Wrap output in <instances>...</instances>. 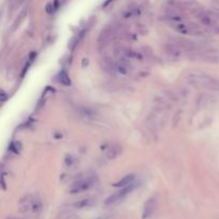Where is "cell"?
<instances>
[{"label": "cell", "instance_id": "cell-1", "mask_svg": "<svg viewBox=\"0 0 219 219\" xmlns=\"http://www.w3.org/2000/svg\"><path fill=\"white\" fill-rule=\"evenodd\" d=\"M189 84L197 88L207 89L210 91H219V80L201 71H191L186 75Z\"/></svg>", "mask_w": 219, "mask_h": 219}, {"label": "cell", "instance_id": "cell-2", "mask_svg": "<svg viewBox=\"0 0 219 219\" xmlns=\"http://www.w3.org/2000/svg\"><path fill=\"white\" fill-rule=\"evenodd\" d=\"M191 59L204 61V62L218 63L219 62V50L206 49V50H196L189 55Z\"/></svg>", "mask_w": 219, "mask_h": 219}, {"label": "cell", "instance_id": "cell-3", "mask_svg": "<svg viewBox=\"0 0 219 219\" xmlns=\"http://www.w3.org/2000/svg\"><path fill=\"white\" fill-rule=\"evenodd\" d=\"M42 200L38 196H27L23 199L20 204V212L39 213L42 210Z\"/></svg>", "mask_w": 219, "mask_h": 219}, {"label": "cell", "instance_id": "cell-4", "mask_svg": "<svg viewBox=\"0 0 219 219\" xmlns=\"http://www.w3.org/2000/svg\"><path fill=\"white\" fill-rule=\"evenodd\" d=\"M172 27L175 29L178 32L182 33V34H190V35H202L203 31L201 30L199 26L193 24H189V23H185L184 20L182 22L172 24Z\"/></svg>", "mask_w": 219, "mask_h": 219}, {"label": "cell", "instance_id": "cell-5", "mask_svg": "<svg viewBox=\"0 0 219 219\" xmlns=\"http://www.w3.org/2000/svg\"><path fill=\"white\" fill-rule=\"evenodd\" d=\"M95 180L93 178H82L80 180L76 181L72 184L71 186V191L72 193H78V192H81V191H84L87 189H89L93 184H94Z\"/></svg>", "mask_w": 219, "mask_h": 219}, {"label": "cell", "instance_id": "cell-6", "mask_svg": "<svg viewBox=\"0 0 219 219\" xmlns=\"http://www.w3.org/2000/svg\"><path fill=\"white\" fill-rule=\"evenodd\" d=\"M134 185H128V186L126 187H123V188H121L120 190L118 191V192L113 193V195H111L109 198H107L105 201V204L106 205H112V204H116V203H119L120 201H122L123 199H124L125 197H126L127 195H128L131 191H133L134 189Z\"/></svg>", "mask_w": 219, "mask_h": 219}, {"label": "cell", "instance_id": "cell-7", "mask_svg": "<svg viewBox=\"0 0 219 219\" xmlns=\"http://www.w3.org/2000/svg\"><path fill=\"white\" fill-rule=\"evenodd\" d=\"M165 52L168 55V57H170L173 60H178L183 56V54H184L183 49L178 46V44L175 41L169 42V43L166 44Z\"/></svg>", "mask_w": 219, "mask_h": 219}, {"label": "cell", "instance_id": "cell-8", "mask_svg": "<svg viewBox=\"0 0 219 219\" xmlns=\"http://www.w3.org/2000/svg\"><path fill=\"white\" fill-rule=\"evenodd\" d=\"M118 33H119L118 28H116V27L113 26H108L99 33V40L102 43H108V42L112 41L114 38L118 37Z\"/></svg>", "mask_w": 219, "mask_h": 219}, {"label": "cell", "instance_id": "cell-9", "mask_svg": "<svg viewBox=\"0 0 219 219\" xmlns=\"http://www.w3.org/2000/svg\"><path fill=\"white\" fill-rule=\"evenodd\" d=\"M198 18H199V20L201 22L202 25H204V26L207 27V28H210V29H212V30L218 32V31H217V27H218V25L216 24V20H215L214 18H213L212 16L207 13V12L202 11V12H200V13H198Z\"/></svg>", "mask_w": 219, "mask_h": 219}, {"label": "cell", "instance_id": "cell-10", "mask_svg": "<svg viewBox=\"0 0 219 219\" xmlns=\"http://www.w3.org/2000/svg\"><path fill=\"white\" fill-rule=\"evenodd\" d=\"M156 206H157L156 199H155V198H150L143 206V215H142V217H143L144 219H146L150 216H152L153 213L155 212Z\"/></svg>", "mask_w": 219, "mask_h": 219}, {"label": "cell", "instance_id": "cell-11", "mask_svg": "<svg viewBox=\"0 0 219 219\" xmlns=\"http://www.w3.org/2000/svg\"><path fill=\"white\" fill-rule=\"evenodd\" d=\"M135 180V175L134 174H128V175L124 176L122 180H120L119 182H117L116 184H113L114 187H118V188H123V187H126L128 185H131V183Z\"/></svg>", "mask_w": 219, "mask_h": 219}, {"label": "cell", "instance_id": "cell-12", "mask_svg": "<svg viewBox=\"0 0 219 219\" xmlns=\"http://www.w3.org/2000/svg\"><path fill=\"white\" fill-rule=\"evenodd\" d=\"M116 69L117 71L120 74H122V75H126V74L128 73V64H127L124 60H119L116 65Z\"/></svg>", "mask_w": 219, "mask_h": 219}, {"label": "cell", "instance_id": "cell-13", "mask_svg": "<svg viewBox=\"0 0 219 219\" xmlns=\"http://www.w3.org/2000/svg\"><path fill=\"white\" fill-rule=\"evenodd\" d=\"M119 153H120V151H119V146L117 148L116 145H111V146H109V149L107 150L106 154H107V157L109 159H113L118 156Z\"/></svg>", "mask_w": 219, "mask_h": 219}, {"label": "cell", "instance_id": "cell-14", "mask_svg": "<svg viewBox=\"0 0 219 219\" xmlns=\"http://www.w3.org/2000/svg\"><path fill=\"white\" fill-rule=\"evenodd\" d=\"M94 203V201L91 199H84V200H80V201L76 202L74 205L75 207L77 208H84V207H88V206H91L92 204Z\"/></svg>", "mask_w": 219, "mask_h": 219}, {"label": "cell", "instance_id": "cell-15", "mask_svg": "<svg viewBox=\"0 0 219 219\" xmlns=\"http://www.w3.org/2000/svg\"><path fill=\"white\" fill-rule=\"evenodd\" d=\"M58 80H59V82H61V84H64V86H70V84H71V81H70V79H69V76H67V74L65 73V72H61V73L59 74Z\"/></svg>", "mask_w": 219, "mask_h": 219}, {"label": "cell", "instance_id": "cell-16", "mask_svg": "<svg viewBox=\"0 0 219 219\" xmlns=\"http://www.w3.org/2000/svg\"><path fill=\"white\" fill-rule=\"evenodd\" d=\"M7 94H5L3 91H1L0 90V102H3V101H5L7 99Z\"/></svg>", "mask_w": 219, "mask_h": 219}]
</instances>
